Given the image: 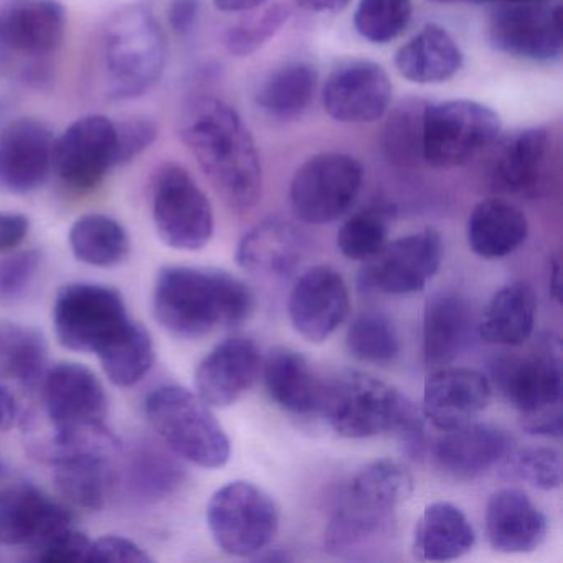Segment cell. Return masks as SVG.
Returning a JSON list of instances; mask_svg holds the SVG:
<instances>
[{
	"instance_id": "obj_1",
	"label": "cell",
	"mask_w": 563,
	"mask_h": 563,
	"mask_svg": "<svg viewBox=\"0 0 563 563\" xmlns=\"http://www.w3.org/2000/svg\"><path fill=\"white\" fill-rule=\"evenodd\" d=\"M179 133L225 203L245 212L260 202L262 161L235 108L217 98H196L180 114Z\"/></svg>"
},
{
	"instance_id": "obj_2",
	"label": "cell",
	"mask_w": 563,
	"mask_h": 563,
	"mask_svg": "<svg viewBox=\"0 0 563 563\" xmlns=\"http://www.w3.org/2000/svg\"><path fill=\"white\" fill-rule=\"evenodd\" d=\"M255 298L245 283L219 269L166 266L154 288V314L170 334L197 339L250 318Z\"/></svg>"
},
{
	"instance_id": "obj_3",
	"label": "cell",
	"mask_w": 563,
	"mask_h": 563,
	"mask_svg": "<svg viewBox=\"0 0 563 563\" xmlns=\"http://www.w3.org/2000/svg\"><path fill=\"white\" fill-rule=\"evenodd\" d=\"M489 371L494 387L519 410L523 431L562 437V342L556 335H540L526 352L499 355Z\"/></svg>"
},
{
	"instance_id": "obj_4",
	"label": "cell",
	"mask_w": 563,
	"mask_h": 563,
	"mask_svg": "<svg viewBox=\"0 0 563 563\" xmlns=\"http://www.w3.org/2000/svg\"><path fill=\"white\" fill-rule=\"evenodd\" d=\"M413 479L401 464L378 460L358 471L325 529V549L352 555L387 530L395 510L410 497Z\"/></svg>"
},
{
	"instance_id": "obj_5",
	"label": "cell",
	"mask_w": 563,
	"mask_h": 563,
	"mask_svg": "<svg viewBox=\"0 0 563 563\" xmlns=\"http://www.w3.org/2000/svg\"><path fill=\"white\" fill-rule=\"evenodd\" d=\"M100 42L104 91L111 100L143 97L163 77L166 35L144 5H126L111 14Z\"/></svg>"
},
{
	"instance_id": "obj_6",
	"label": "cell",
	"mask_w": 563,
	"mask_h": 563,
	"mask_svg": "<svg viewBox=\"0 0 563 563\" xmlns=\"http://www.w3.org/2000/svg\"><path fill=\"white\" fill-rule=\"evenodd\" d=\"M146 417L177 456L207 470L229 463V437L199 395L179 385H164L147 397Z\"/></svg>"
},
{
	"instance_id": "obj_7",
	"label": "cell",
	"mask_w": 563,
	"mask_h": 563,
	"mask_svg": "<svg viewBox=\"0 0 563 563\" xmlns=\"http://www.w3.org/2000/svg\"><path fill=\"white\" fill-rule=\"evenodd\" d=\"M319 411L339 437L362 440L397 430L417 407L385 382L349 372L324 384Z\"/></svg>"
},
{
	"instance_id": "obj_8",
	"label": "cell",
	"mask_w": 563,
	"mask_h": 563,
	"mask_svg": "<svg viewBox=\"0 0 563 563\" xmlns=\"http://www.w3.org/2000/svg\"><path fill=\"white\" fill-rule=\"evenodd\" d=\"M65 31L58 0H0V77H35L64 44Z\"/></svg>"
},
{
	"instance_id": "obj_9",
	"label": "cell",
	"mask_w": 563,
	"mask_h": 563,
	"mask_svg": "<svg viewBox=\"0 0 563 563\" xmlns=\"http://www.w3.org/2000/svg\"><path fill=\"white\" fill-rule=\"evenodd\" d=\"M500 118L473 100L428 103L423 123V163L434 169L466 166L496 143Z\"/></svg>"
},
{
	"instance_id": "obj_10",
	"label": "cell",
	"mask_w": 563,
	"mask_h": 563,
	"mask_svg": "<svg viewBox=\"0 0 563 563\" xmlns=\"http://www.w3.org/2000/svg\"><path fill=\"white\" fill-rule=\"evenodd\" d=\"M207 522L217 545L235 556H255L275 539L279 527L275 500L246 481L220 487L207 507Z\"/></svg>"
},
{
	"instance_id": "obj_11",
	"label": "cell",
	"mask_w": 563,
	"mask_h": 563,
	"mask_svg": "<svg viewBox=\"0 0 563 563\" xmlns=\"http://www.w3.org/2000/svg\"><path fill=\"white\" fill-rule=\"evenodd\" d=\"M364 184V167L342 153H321L306 161L289 186L296 219L308 225L335 222L351 210Z\"/></svg>"
},
{
	"instance_id": "obj_12",
	"label": "cell",
	"mask_w": 563,
	"mask_h": 563,
	"mask_svg": "<svg viewBox=\"0 0 563 563\" xmlns=\"http://www.w3.org/2000/svg\"><path fill=\"white\" fill-rule=\"evenodd\" d=\"M131 324L123 296L108 286L77 283L58 292L54 325L64 347L100 354Z\"/></svg>"
},
{
	"instance_id": "obj_13",
	"label": "cell",
	"mask_w": 563,
	"mask_h": 563,
	"mask_svg": "<svg viewBox=\"0 0 563 563\" xmlns=\"http://www.w3.org/2000/svg\"><path fill=\"white\" fill-rule=\"evenodd\" d=\"M153 219L161 240L183 252L202 250L216 227L209 197L179 164H164L154 177Z\"/></svg>"
},
{
	"instance_id": "obj_14",
	"label": "cell",
	"mask_w": 563,
	"mask_h": 563,
	"mask_svg": "<svg viewBox=\"0 0 563 563\" xmlns=\"http://www.w3.org/2000/svg\"><path fill=\"white\" fill-rule=\"evenodd\" d=\"M443 256V242L434 229L401 236L365 262L358 275V289L385 295L421 291L437 275Z\"/></svg>"
},
{
	"instance_id": "obj_15",
	"label": "cell",
	"mask_w": 563,
	"mask_h": 563,
	"mask_svg": "<svg viewBox=\"0 0 563 563\" xmlns=\"http://www.w3.org/2000/svg\"><path fill=\"white\" fill-rule=\"evenodd\" d=\"M118 166L117 123L88 114L55 140L54 170L70 189H95Z\"/></svg>"
},
{
	"instance_id": "obj_16",
	"label": "cell",
	"mask_w": 563,
	"mask_h": 563,
	"mask_svg": "<svg viewBox=\"0 0 563 563\" xmlns=\"http://www.w3.org/2000/svg\"><path fill=\"white\" fill-rule=\"evenodd\" d=\"M487 37L496 51L519 60H559L562 9L559 4L497 5L487 24Z\"/></svg>"
},
{
	"instance_id": "obj_17",
	"label": "cell",
	"mask_w": 563,
	"mask_h": 563,
	"mask_svg": "<svg viewBox=\"0 0 563 563\" xmlns=\"http://www.w3.org/2000/svg\"><path fill=\"white\" fill-rule=\"evenodd\" d=\"M390 78L382 65L371 60H349L332 70L322 90L325 113L345 124H367L382 120L390 110Z\"/></svg>"
},
{
	"instance_id": "obj_18",
	"label": "cell",
	"mask_w": 563,
	"mask_h": 563,
	"mask_svg": "<svg viewBox=\"0 0 563 563\" xmlns=\"http://www.w3.org/2000/svg\"><path fill=\"white\" fill-rule=\"evenodd\" d=\"M351 298L341 273L331 266H314L289 292L288 314L296 332L309 342H324L347 319Z\"/></svg>"
},
{
	"instance_id": "obj_19",
	"label": "cell",
	"mask_w": 563,
	"mask_h": 563,
	"mask_svg": "<svg viewBox=\"0 0 563 563\" xmlns=\"http://www.w3.org/2000/svg\"><path fill=\"white\" fill-rule=\"evenodd\" d=\"M44 405L52 428L104 423L108 400L97 375L81 364L62 362L42 378Z\"/></svg>"
},
{
	"instance_id": "obj_20",
	"label": "cell",
	"mask_w": 563,
	"mask_h": 563,
	"mask_svg": "<svg viewBox=\"0 0 563 563\" xmlns=\"http://www.w3.org/2000/svg\"><path fill=\"white\" fill-rule=\"evenodd\" d=\"M55 137L47 124L18 120L0 133V184L14 194L38 189L54 170Z\"/></svg>"
},
{
	"instance_id": "obj_21",
	"label": "cell",
	"mask_w": 563,
	"mask_h": 563,
	"mask_svg": "<svg viewBox=\"0 0 563 563\" xmlns=\"http://www.w3.org/2000/svg\"><path fill=\"white\" fill-rule=\"evenodd\" d=\"M71 526L62 504L31 484H15L0 490V543L37 549L48 537Z\"/></svg>"
},
{
	"instance_id": "obj_22",
	"label": "cell",
	"mask_w": 563,
	"mask_h": 563,
	"mask_svg": "<svg viewBox=\"0 0 563 563\" xmlns=\"http://www.w3.org/2000/svg\"><path fill=\"white\" fill-rule=\"evenodd\" d=\"M262 362L258 345L252 339L230 338L220 342L197 367V395L209 407H230L253 387Z\"/></svg>"
},
{
	"instance_id": "obj_23",
	"label": "cell",
	"mask_w": 563,
	"mask_h": 563,
	"mask_svg": "<svg viewBox=\"0 0 563 563\" xmlns=\"http://www.w3.org/2000/svg\"><path fill=\"white\" fill-rule=\"evenodd\" d=\"M493 395L490 382L473 368H437L424 384L423 415L440 430L471 423L486 410Z\"/></svg>"
},
{
	"instance_id": "obj_24",
	"label": "cell",
	"mask_w": 563,
	"mask_h": 563,
	"mask_svg": "<svg viewBox=\"0 0 563 563\" xmlns=\"http://www.w3.org/2000/svg\"><path fill=\"white\" fill-rule=\"evenodd\" d=\"M510 438L486 423H466L448 430L433 451L434 467L448 479L473 481L509 453Z\"/></svg>"
},
{
	"instance_id": "obj_25",
	"label": "cell",
	"mask_w": 563,
	"mask_h": 563,
	"mask_svg": "<svg viewBox=\"0 0 563 563\" xmlns=\"http://www.w3.org/2000/svg\"><path fill=\"white\" fill-rule=\"evenodd\" d=\"M486 536L497 552H532L545 539L547 519L523 490L504 487L487 500Z\"/></svg>"
},
{
	"instance_id": "obj_26",
	"label": "cell",
	"mask_w": 563,
	"mask_h": 563,
	"mask_svg": "<svg viewBox=\"0 0 563 563\" xmlns=\"http://www.w3.org/2000/svg\"><path fill=\"white\" fill-rule=\"evenodd\" d=\"M308 252L305 233L283 219H266L245 233L236 246V263L246 272L286 276Z\"/></svg>"
},
{
	"instance_id": "obj_27",
	"label": "cell",
	"mask_w": 563,
	"mask_h": 563,
	"mask_svg": "<svg viewBox=\"0 0 563 563\" xmlns=\"http://www.w3.org/2000/svg\"><path fill=\"white\" fill-rule=\"evenodd\" d=\"M466 299L440 291L428 298L423 314V357L428 368H443L466 349L473 314Z\"/></svg>"
},
{
	"instance_id": "obj_28",
	"label": "cell",
	"mask_w": 563,
	"mask_h": 563,
	"mask_svg": "<svg viewBox=\"0 0 563 563\" xmlns=\"http://www.w3.org/2000/svg\"><path fill=\"white\" fill-rule=\"evenodd\" d=\"M549 151V133L542 128L510 134L500 143L494 157V186L514 196H536L545 173Z\"/></svg>"
},
{
	"instance_id": "obj_29",
	"label": "cell",
	"mask_w": 563,
	"mask_h": 563,
	"mask_svg": "<svg viewBox=\"0 0 563 563\" xmlns=\"http://www.w3.org/2000/svg\"><path fill=\"white\" fill-rule=\"evenodd\" d=\"M395 67L411 84L440 85L461 70L463 52L443 25L427 24L398 48Z\"/></svg>"
},
{
	"instance_id": "obj_30",
	"label": "cell",
	"mask_w": 563,
	"mask_h": 563,
	"mask_svg": "<svg viewBox=\"0 0 563 563\" xmlns=\"http://www.w3.org/2000/svg\"><path fill=\"white\" fill-rule=\"evenodd\" d=\"M263 380L273 401L292 413H312L321 407L324 384L308 361L291 349H272L262 362Z\"/></svg>"
},
{
	"instance_id": "obj_31",
	"label": "cell",
	"mask_w": 563,
	"mask_h": 563,
	"mask_svg": "<svg viewBox=\"0 0 563 563\" xmlns=\"http://www.w3.org/2000/svg\"><path fill=\"white\" fill-rule=\"evenodd\" d=\"M467 245L474 255L499 260L516 252L529 233L522 210L503 199L477 203L467 220Z\"/></svg>"
},
{
	"instance_id": "obj_32",
	"label": "cell",
	"mask_w": 563,
	"mask_h": 563,
	"mask_svg": "<svg viewBox=\"0 0 563 563\" xmlns=\"http://www.w3.org/2000/svg\"><path fill=\"white\" fill-rule=\"evenodd\" d=\"M476 542L473 526L460 507L433 503L424 507L413 536V556L421 562H448L466 555Z\"/></svg>"
},
{
	"instance_id": "obj_33",
	"label": "cell",
	"mask_w": 563,
	"mask_h": 563,
	"mask_svg": "<svg viewBox=\"0 0 563 563\" xmlns=\"http://www.w3.org/2000/svg\"><path fill=\"white\" fill-rule=\"evenodd\" d=\"M318 68L306 60H289L269 71L255 91V103L276 121L299 120L311 107L318 88Z\"/></svg>"
},
{
	"instance_id": "obj_34",
	"label": "cell",
	"mask_w": 563,
	"mask_h": 563,
	"mask_svg": "<svg viewBox=\"0 0 563 563\" xmlns=\"http://www.w3.org/2000/svg\"><path fill=\"white\" fill-rule=\"evenodd\" d=\"M537 296L527 283L504 286L484 309L477 331L489 344L519 347L536 328Z\"/></svg>"
},
{
	"instance_id": "obj_35",
	"label": "cell",
	"mask_w": 563,
	"mask_h": 563,
	"mask_svg": "<svg viewBox=\"0 0 563 563\" xmlns=\"http://www.w3.org/2000/svg\"><path fill=\"white\" fill-rule=\"evenodd\" d=\"M123 481L128 494L141 503H159L176 493L184 481L179 461L156 443L144 441L128 454Z\"/></svg>"
},
{
	"instance_id": "obj_36",
	"label": "cell",
	"mask_w": 563,
	"mask_h": 563,
	"mask_svg": "<svg viewBox=\"0 0 563 563\" xmlns=\"http://www.w3.org/2000/svg\"><path fill=\"white\" fill-rule=\"evenodd\" d=\"M31 446L38 460L52 466L78 460L113 461L120 453V441L104 423L52 428L47 437H35Z\"/></svg>"
},
{
	"instance_id": "obj_37",
	"label": "cell",
	"mask_w": 563,
	"mask_h": 563,
	"mask_svg": "<svg viewBox=\"0 0 563 563\" xmlns=\"http://www.w3.org/2000/svg\"><path fill=\"white\" fill-rule=\"evenodd\" d=\"M47 365V344L35 329L0 321V378L22 388L41 387Z\"/></svg>"
},
{
	"instance_id": "obj_38",
	"label": "cell",
	"mask_w": 563,
	"mask_h": 563,
	"mask_svg": "<svg viewBox=\"0 0 563 563\" xmlns=\"http://www.w3.org/2000/svg\"><path fill=\"white\" fill-rule=\"evenodd\" d=\"M70 246L80 262L91 266L120 265L130 253V236L117 220L101 213L84 216L70 230Z\"/></svg>"
},
{
	"instance_id": "obj_39",
	"label": "cell",
	"mask_w": 563,
	"mask_h": 563,
	"mask_svg": "<svg viewBox=\"0 0 563 563\" xmlns=\"http://www.w3.org/2000/svg\"><path fill=\"white\" fill-rule=\"evenodd\" d=\"M104 374L118 387H131L143 380L154 364V344L150 332L131 324L98 354Z\"/></svg>"
},
{
	"instance_id": "obj_40",
	"label": "cell",
	"mask_w": 563,
	"mask_h": 563,
	"mask_svg": "<svg viewBox=\"0 0 563 563\" xmlns=\"http://www.w3.org/2000/svg\"><path fill=\"white\" fill-rule=\"evenodd\" d=\"M427 107V100L408 98L391 110L382 131V147L388 159L397 166H417L423 161V123Z\"/></svg>"
},
{
	"instance_id": "obj_41",
	"label": "cell",
	"mask_w": 563,
	"mask_h": 563,
	"mask_svg": "<svg viewBox=\"0 0 563 563\" xmlns=\"http://www.w3.org/2000/svg\"><path fill=\"white\" fill-rule=\"evenodd\" d=\"M111 461L78 460L57 464L54 481L58 493L77 507L98 510L104 506L113 481Z\"/></svg>"
},
{
	"instance_id": "obj_42",
	"label": "cell",
	"mask_w": 563,
	"mask_h": 563,
	"mask_svg": "<svg viewBox=\"0 0 563 563\" xmlns=\"http://www.w3.org/2000/svg\"><path fill=\"white\" fill-rule=\"evenodd\" d=\"M390 219L387 207H368L349 217L338 233L342 255L355 262H367L377 255L387 245Z\"/></svg>"
},
{
	"instance_id": "obj_43",
	"label": "cell",
	"mask_w": 563,
	"mask_h": 563,
	"mask_svg": "<svg viewBox=\"0 0 563 563\" xmlns=\"http://www.w3.org/2000/svg\"><path fill=\"white\" fill-rule=\"evenodd\" d=\"M411 18V0H358L354 27L371 44L387 45L404 35Z\"/></svg>"
},
{
	"instance_id": "obj_44",
	"label": "cell",
	"mask_w": 563,
	"mask_h": 563,
	"mask_svg": "<svg viewBox=\"0 0 563 563\" xmlns=\"http://www.w3.org/2000/svg\"><path fill=\"white\" fill-rule=\"evenodd\" d=\"M345 342L355 358L368 364H388L400 354V341L394 324L378 312H365L355 318Z\"/></svg>"
},
{
	"instance_id": "obj_45",
	"label": "cell",
	"mask_w": 563,
	"mask_h": 563,
	"mask_svg": "<svg viewBox=\"0 0 563 563\" xmlns=\"http://www.w3.org/2000/svg\"><path fill=\"white\" fill-rule=\"evenodd\" d=\"M503 476L523 481L537 489H556L562 484V456L553 448H523L506 454Z\"/></svg>"
},
{
	"instance_id": "obj_46",
	"label": "cell",
	"mask_w": 563,
	"mask_h": 563,
	"mask_svg": "<svg viewBox=\"0 0 563 563\" xmlns=\"http://www.w3.org/2000/svg\"><path fill=\"white\" fill-rule=\"evenodd\" d=\"M291 9L288 4L276 2L262 9L258 14L236 22L227 31L225 47L235 57H252L269 38L275 37L283 25L289 21Z\"/></svg>"
},
{
	"instance_id": "obj_47",
	"label": "cell",
	"mask_w": 563,
	"mask_h": 563,
	"mask_svg": "<svg viewBox=\"0 0 563 563\" xmlns=\"http://www.w3.org/2000/svg\"><path fill=\"white\" fill-rule=\"evenodd\" d=\"M42 255L35 250L14 253L0 260V301L24 298L41 268Z\"/></svg>"
},
{
	"instance_id": "obj_48",
	"label": "cell",
	"mask_w": 563,
	"mask_h": 563,
	"mask_svg": "<svg viewBox=\"0 0 563 563\" xmlns=\"http://www.w3.org/2000/svg\"><path fill=\"white\" fill-rule=\"evenodd\" d=\"M91 540L74 527L60 530L48 537L44 543L32 550L38 562H88L90 559Z\"/></svg>"
},
{
	"instance_id": "obj_49",
	"label": "cell",
	"mask_w": 563,
	"mask_h": 563,
	"mask_svg": "<svg viewBox=\"0 0 563 563\" xmlns=\"http://www.w3.org/2000/svg\"><path fill=\"white\" fill-rule=\"evenodd\" d=\"M118 166L131 163L156 141L157 126L146 117H130L117 123Z\"/></svg>"
},
{
	"instance_id": "obj_50",
	"label": "cell",
	"mask_w": 563,
	"mask_h": 563,
	"mask_svg": "<svg viewBox=\"0 0 563 563\" xmlns=\"http://www.w3.org/2000/svg\"><path fill=\"white\" fill-rule=\"evenodd\" d=\"M151 556L133 540L124 537L107 536L91 542L88 562H151Z\"/></svg>"
},
{
	"instance_id": "obj_51",
	"label": "cell",
	"mask_w": 563,
	"mask_h": 563,
	"mask_svg": "<svg viewBox=\"0 0 563 563\" xmlns=\"http://www.w3.org/2000/svg\"><path fill=\"white\" fill-rule=\"evenodd\" d=\"M31 222L22 213L0 212V253L18 249L27 236Z\"/></svg>"
},
{
	"instance_id": "obj_52",
	"label": "cell",
	"mask_w": 563,
	"mask_h": 563,
	"mask_svg": "<svg viewBox=\"0 0 563 563\" xmlns=\"http://www.w3.org/2000/svg\"><path fill=\"white\" fill-rule=\"evenodd\" d=\"M200 14V0H173L167 11V21L176 34L187 35L196 25Z\"/></svg>"
},
{
	"instance_id": "obj_53",
	"label": "cell",
	"mask_w": 563,
	"mask_h": 563,
	"mask_svg": "<svg viewBox=\"0 0 563 563\" xmlns=\"http://www.w3.org/2000/svg\"><path fill=\"white\" fill-rule=\"evenodd\" d=\"M295 2L302 11L312 12V14H335L344 11L352 0H295Z\"/></svg>"
},
{
	"instance_id": "obj_54",
	"label": "cell",
	"mask_w": 563,
	"mask_h": 563,
	"mask_svg": "<svg viewBox=\"0 0 563 563\" xmlns=\"http://www.w3.org/2000/svg\"><path fill=\"white\" fill-rule=\"evenodd\" d=\"M18 417V404L14 395L0 382V430H8Z\"/></svg>"
},
{
	"instance_id": "obj_55",
	"label": "cell",
	"mask_w": 563,
	"mask_h": 563,
	"mask_svg": "<svg viewBox=\"0 0 563 563\" xmlns=\"http://www.w3.org/2000/svg\"><path fill=\"white\" fill-rule=\"evenodd\" d=\"M219 11L239 14V12H252L263 8L268 0H212Z\"/></svg>"
},
{
	"instance_id": "obj_56",
	"label": "cell",
	"mask_w": 563,
	"mask_h": 563,
	"mask_svg": "<svg viewBox=\"0 0 563 563\" xmlns=\"http://www.w3.org/2000/svg\"><path fill=\"white\" fill-rule=\"evenodd\" d=\"M253 559L262 560V562H291V555L283 549H263L262 552L256 553Z\"/></svg>"
},
{
	"instance_id": "obj_57",
	"label": "cell",
	"mask_w": 563,
	"mask_h": 563,
	"mask_svg": "<svg viewBox=\"0 0 563 563\" xmlns=\"http://www.w3.org/2000/svg\"><path fill=\"white\" fill-rule=\"evenodd\" d=\"M457 2V0H456ZM464 2H474V4H550L552 0H464Z\"/></svg>"
},
{
	"instance_id": "obj_58",
	"label": "cell",
	"mask_w": 563,
	"mask_h": 563,
	"mask_svg": "<svg viewBox=\"0 0 563 563\" xmlns=\"http://www.w3.org/2000/svg\"><path fill=\"white\" fill-rule=\"evenodd\" d=\"M552 278H550V288H552V296L556 299V301H560V289H562V286H560V263L559 260H555L553 262L552 266Z\"/></svg>"
},
{
	"instance_id": "obj_59",
	"label": "cell",
	"mask_w": 563,
	"mask_h": 563,
	"mask_svg": "<svg viewBox=\"0 0 563 563\" xmlns=\"http://www.w3.org/2000/svg\"><path fill=\"white\" fill-rule=\"evenodd\" d=\"M4 474H5L4 463H2V461H0V479H2V477H4Z\"/></svg>"
}]
</instances>
